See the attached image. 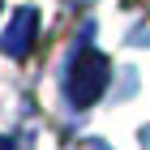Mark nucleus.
Here are the masks:
<instances>
[{"instance_id": "obj_1", "label": "nucleus", "mask_w": 150, "mask_h": 150, "mask_svg": "<svg viewBox=\"0 0 150 150\" xmlns=\"http://www.w3.org/2000/svg\"><path fill=\"white\" fill-rule=\"evenodd\" d=\"M107 77H112V64H107L103 52L94 47H77L69 60V73H64V94H69L73 107H90L99 94L107 90Z\"/></svg>"}, {"instance_id": "obj_2", "label": "nucleus", "mask_w": 150, "mask_h": 150, "mask_svg": "<svg viewBox=\"0 0 150 150\" xmlns=\"http://www.w3.org/2000/svg\"><path fill=\"white\" fill-rule=\"evenodd\" d=\"M35 39H39V13L35 9H17L9 17V30H4V39H0V47H4L9 60H26L30 52H35Z\"/></svg>"}, {"instance_id": "obj_3", "label": "nucleus", "mask_w": 150, "mask_h": 150, "mask_svg": "<svg viewBox=\"0 0 150 150\" xmlns=\"http://www.w3.org/2000/svg\"><path fill=\"white\" fill-rule=\"evenodd\" d=\"M0 150H13V137H4V133H0Z\"/></svg>"}, {"instance_id": "obj_4", "label": "nucleus", "mask_w": 150, "mask_h": 150, "mask_svg": "<svg viewBox=\"0 0 150 150\" xmlns=\"http://www.w3.org/2000/svg\"><path fill=\"white\" fill-rule=\"evenodd\" d=\"M86 150H107V146H99V142H90V146H86Z\"/></svg>"}]
</instances>
